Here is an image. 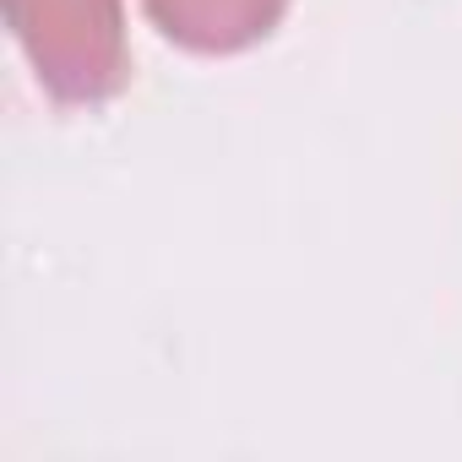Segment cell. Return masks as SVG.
Instances as JSON below:
<instances>
[{"label": "cell", "instance_id": "1", "mask_svg": "<svg viewBox=\"0 0 462 462\" xmlns=\"http://www.w3.org/2000/svg\"><path fill=\"white\" fill-rule=\"evenodd\" d=\"M6 23L60 104H109L131 82L120 0H6Z\"/></svg>", "mask_w": 462, "mask_h": 462}, {"label": "cell", "instance_id": "2", "mask_svg": "<svg viewBox=\"0 0 462 462\" xmlns=\"http://www.w3.org/2000/svg\"><path fill=\"white\" fill-rule=\"evenodd\" d=\"M142 6L163 28V39H174L180 50L235 55L262 44L283 23L289 0H142Z\"/></svg>", "mask_w": 462, "mask_h": 462}]
</instances>
